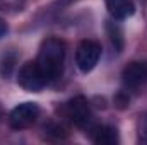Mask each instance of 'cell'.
<instances>
[{
	"mask_svg": "<svg viewBox=\"0 0 147 145\" xmlns=\"http://www.w3.org/2000/svg\"><path fill=\"white\" fill-rule=\"evenodd\" d=\"M106 9L110 15L116 21H123L134 15L135 12V3L134 0H105Z\"/></svg>",
	"mask_w": 147,
	"mask_h": 145,
	"instance_id": "obj_7",
	"label": "cell"
},
{
	"mask_svg": "<svg viewBox=\"0 0 147 145\" xmlns=\"http://www.w3.org/2000/svg\"><path fill=\"white\" fill-rule=\"evenodd\" d=\"M24 2L26 0H0V10H5V12L21 10L24 7Z\"/></svg>",
	"mask_w": 147,
	"mask_h": 145,
	"instance_id": "obj_9",
	"label": "cell"
},
{
	"mask_svg": "<svg viewBox=\"0 0 147 145\" xmlns=\"http://www.w3.org/2000/svg\"><path fill=\"white\" fill-rule=\"evenodd\" d=\"M65 114H67V118L72 121L74 125L79 126V128L89 126V123L92 119L91 106H89L87 99L82 97V96H75V97H72L65 104Z\"/></svg>",
	"mask_w": 147,
	"mask_h": 145,
	"instance_id": "obj_5",
	"label": "cell"
},
{
	"mask_svg": "<svg viewBox=\"0 0 147 145\" xmlns=\"http://www.w3.org/2000/svg\"><path fill=\"white\" fill-rule=\"evenodd\" d=\"M147 82V63L132 62L121 72V84L125 91H139Z\"/></svg>",
	"mask_w": 147,
	"mask_h": 145,
	"instance_id": "obj_6",
	"label": "cell"
},
{
	"mask_svg": "<svg viewBox=\"0 0 147 145\" xmlns=\"http://www.w3.org/2000/svg\"><path fill=\"white\" fill-rule=\"evenodd\" d=\"M7 33H9V26H7V22L0 17V39L7 36Z\"/></svg>",
	"mask_w": 147,
	"mask_h": 145,
	"instance_id": "obj_10",
	"label": "cell"
},
{
	"mask_svg": "<svg viewBox=\"0 0 147 145\" xmlns=\"http://www.w3.org/2000/svg\"><path fill=\"white\" fill-rule=\"evenodd\" d=\"M101 58V44L94 39H82L75 48V65L82 73H89L96 68Z\"/></svg>",
	"mask_w": 147,
	"mask_h": 145,
	"instance_id": "obj_2",
	"label": "cell"
},
{
	"mask_svg": "<svg viewBox=\"0 0 147 145\" xmlns=\"http://www.w3.org/2000/svg\"><path fill=\"white\" fill-rule=\"evenodd\" d=\"M65 55H67V50H65V43L62 39H58V38H46L41 43L34 62L39 67L41 73L45 75L48 85L55 84L63 75Z\"/></svg>",
	"mask_w": 147,
	"mask_h": 145,
	"instance_id": "obj_1",
	"label": "cell"
},
{
	"mask_svg": "<svg viewBox=\"0 0 147 145\" xmlns=\"http://www.w3.org/2000/svg\"><path fill=\"white\" fill-rule=\"evenodd\" d=\"M17 84L28 92H39L45 87H48V82L45 75L41 73L39 67L36 65V62H28L19 68Z\"/></svg>",
	"mask_w": 147,
	"mask_h": 145,
	"instance_id": "obj_4",
	"label": "cell"
},
{
	"mask_svg": "<svg viewBox=\"0 0 147 145\" xmlns=\"http://www.w3.org/2000/svg\"><path fill=\"white\" fill-rule=\"evenodd\" d=\"M39 118V106L36 103H21L10 111L9 125L12 130H26L33 126Z\"/></svg>",
	"mask_w": 147,
	"mask_h": 145,
	"instance_id": "obj_3",
	"label": "cell"
},
{
	"mask_svg": "<svg viewBox=\"0 0 147 145\" xmlns=\"http://www.w3.org/2000/svg\"><path fill=\"white\" fill-rule=\"evenodd\" d=\"M91 140L99 145H115L118 142L116 128L110 125H98L91 130Z\"/></svg>",
	"mask_w": 147,
	"mask_h": 145,
	"instance_id": "obj_8",
	"label": "cell"
}]
</instances>
